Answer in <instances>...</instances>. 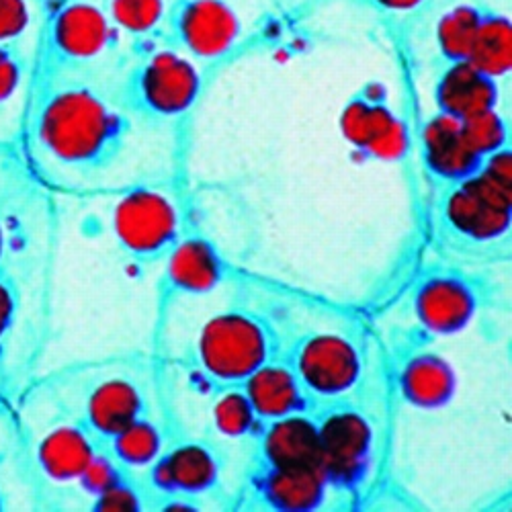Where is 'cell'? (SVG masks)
Masks as SVG:
<instances>
[{
	"instance_id": "ffe728a7",
	"label": "cell",
	"mask_w": 512,
	"mask_h": 512,
	"mask_svg": "<svg viewBox=\"0 0 512 512\" xmlns=\"http://www.w3.org/2000/svg\"><path fill=\"white\" fill-rule=\"evenodd\" d=\"M240 388L263 424L312 410L306 392L283 355L256 369L240 383Z\"/></svg>"
},
{
	"instance_id": "484cf974",
	"label": "cell",
	"mask_w": 512,
	"mask_h": 512,
	"mask_svg": "<svg viewBox=\"0 0 512 512\" xmlns=\"http://www.w3.org/2000/svg\"><path fill=\"white\" fill-rule=\"evenodd\" d=\"M107 15L113 27L138 44H148L162 35L168 5L166 0H109Z\"/></svg>"
},
{
	"instance_id": "4316f807",
	"label": "cell",
	"mask_w": 512,
	"mask_h": 512,
	"mask_svg": "<svg viewBox=\"0 0 512 512\" xmlns=\"http://www.w3.org/2000/svg\"><path fill=\"white\" fill-rule=\"evenodd\" d=\"M465 142L480 158L496 154L502 148L512 146L510 121L498 109L459 121Z\"/></svg>"
},
{
	"instance_id": "ba28073f",
	"label": "cell",
	"mask_w": 512,
	"mask_h": 512,
	"mask_svg": "<svg viewBox=\"0 0 512 512\" xmlns=\"http://www.w3.org/2000/svg\"><path fill=\"white\" fill-rule=\"evenodd\" d=\"M119 250L140 267L162 265L185 234V218L175 197L152 187L121 195L111 213Z\"/></svg>"
},
{
	"instance_id": "52a82bcc",
	"label": "cell",
	"mask_w": 512,
	"mask_h": 512,
	"mask_svg": "<svg viewBox=\"0 0 512 512\" xmlns=\"http://www.w3.org/2000/svg\"><path fill=\"white\" fill-rule=\"evenodd\" d=\"M281 355L312 408L353 398L365 377V351L347 332L310 330L289 340Z\"/></svg>"
},
{
	"instance_id": "603a6c76",
	"label": "cell",
	"mask_w": 512,
	"mask_h": 512,
	"mask_svg": "<svg viewBox=\"0 0 512 512\" xmlns=\"http://www.w3.org/2000/svg\"><path fill=\"white\" fill-rule=\"evenodd\" d=\"M103 445L123 467L136 472V469H146L154 463L166 445V435L162 426L148 414L127 424Z\"/></svg>"
},
{
	"instance_id": "f1b7e54d",
	"label": "cell",
	"mask_w": 512,
	"mask_h": 512,
	"mask_svg": "<svg viewBox=\"0 0 512 512\" xmlns=\"http://www.w3.org/2000/svg\"><path fill=\"white\" fill-rule=\"evenodd\" d=\"M127 472H132V469L123 467L103 445L97 451V455L93 457V461L89 463V467L84 469L82 476L78 478V482H80L84 492L91 494L95 498L97 494L105 492L115 482H119Z\"/></svg>"
},
{
	"instance_id": "9a60e30c",
	"label": "cell",
	"mask_w": 512,
	"mask_h": 512,
	"mask_svg": "<svg viewBox=\"0 0 512 512\" xmlns=\"http://www.w3.org/2000/svg\"><path fill=\"white\" fill-rule=\"evenodd\" d=\"M420 160L431 187L469 179L484 162L465 142L459 121L437 111L420 127Z\"/></svg>"
},
{
	"instance_id": "1f68e13d",
	"label": "cell",
	"mask_w": 512,
	"mask_h": 512,
	"mask_svg": "<svg viewBox=\"0 0 512 512\" xmlns=\"http://www.w3.org/2000/svg\"><path fill=\"white\" fill-rule=\"evenodd\" d=\"M31 23L27 0H0V44L19 41Z\"/></svg>"
},
{
	"instance_id": "7402d4cb",
	"label": "cell",
	"mask_w": 512,
	"mask_h": 512,
	"mask_svg": "<svg viewBox=\"0 0 512 512\" xmlns=\"http://www.w3.org/2000/svg\"><path fill=\"white\" fill-rule=\"evenodd\" d=\"M467 62L500 80L512 66V23L510 17L500 13L488 3H480L478 25L474 31L472 48Z\"/></svg>"
},
{
	"instance_id": "4dcf8cb0",
	"label": "cell",
	"mask_w": 512,
	"mask_h": 512,
	"mask_svg": "<svg viewBox=\"0 0 512 512\" xmlns=\"http://www.w3.org/2000/svg\"><path fill=\"white\" fill-rule=\"evenodd\" d=\"M19 308H21L19 285L7 269H0V349L9 343L19 318Z\"/></svg>"
},
{
	"instance_id": "e0dca14e",
	"label": "cell",
	"mask_w": 512,
	"mask_h": 512,
	"mask_svg": "<svg viewBox=\"0 0 512 512\" xmlns=\"http://www.w3.org/2000/svg\"><path fill=\"white\" fill-rule=\"evenodd\" d=\"M435 111L455 121L498 109V80L476 68L472 62H441L433 82Z\"/></svg>"
},
{
	"instance_id": "44dd1931",
	"label": "cell",
	"mask_w": 512,
	"mask_h": 512,
	"mask_svg": "<svg viewBox=\"0 0 512 512\" xmlns=\"http://www.w3.org/2000/svg\"><path fill=\"white\" fill-rule=\"evenodd\" d=\"M103 443L80 420L54 426L37 443V463L50 480L72 482L82 476Z\"/></svg>"
},
{
	"instance_id": "5bb4252c",
	"label": "cell",
	"mask_w": 512,
	"mask_h": 512,
	"mask_svg": "<svg viewBox=\"0 0 512 512\" xmlns=\"http://www.w3.org/2000/svg\"><path fill=\"white\" fill-rule=\"evenodd\" d=\"M340 132L367 158H396L404 148L402 121L388 89L377 80L363 82L340 111Z\"/></svg>"
},
{
	"instance_id": "3957f363",
	"label": "cell",
	"mask_w": 512,
	"mask_h": 512,
	"mask_svg": "<svg viewBox=\"0 0 512 512\" xmlns=\"http://www.w3.org/2000/svg\"><path fill=\"white\" fill-rule=\"evenodd\" d=\"M281 351V336L267 316L246 306H230L201 326L193 365L205 386L218 392L240 386Z\"/></svg>"
},
{
	"instance_id": "7c38bea8",
	"label": "cell",
	"mask_w": 512,
	"mask_h": 512,
	"mask_svg": "<svg viewBox=\"0 0 512 512\" xmlns=\"http://www.w3.org/2000/svg\"><path fill=\"white\" fill-rule=\"evenodd\" d=\"M226 457L207 439L166 441L162 453L146 467L144 484L154 496H189L201 500L222 488ZM150 508V506H148Z\"/></svg>"
},
{
	"instance_id": "2e32d148",
	"label": "cell",
	"mask_w": 512,
	"mask_h": 512,
	"mask_svg": "<svg viewBox=\"0 0 512 512\" xmlns=\"http://www.w3.org/2000/svg\"><path fill=\"white\" fill-rule=\"evenodd\" d=\"M148 414V396L140 383L127 375H111L84 394L78 420L105 443L127 424Z\"/></svg>"
},
{
	"instance_id": "7a4b0ae2",
	"label": "cell",
	"mask_w": 512,
	"mask_h": 512,
	"mask_svg": "<svg viewBox=\"0 0 512 512\" xmlns=\"http://www.w3.org/2000/svg\"><path fill=\"white\" fill-rule=\"evenodd\" d=\"M431 248L441 261L494 269L510 261L512 183L480 168L469 179L433 187Z\"/></svg>"
},
{
	"instance_id": "9c48e42d",
	"label": "cell",
	"mask_w": 512,
	"mask_h": 512,
	"mask_svg": "<svg viewBox=\"0 0 512 512\" xmlns=\"http://www.w3.org/2000/svg\"><path fill=\"white\" fill-rule=\"evenodd\" d=\"M117 39L107 11L91 0H72L54 11L44 35V82L70 76L101 60Z\"/></svg>"
},
{
	"instance_id": "ac0fdd59",
	"label": "cell",
	"mask_w": 512,
	"mask_h": 512,
	"mask_svg": "<svg viewBox=\"0 0 512 512\" xmlns=\"http://www.w3.org/2000/svg\"><path fill=\"white\" fill-rule=\"evenodd\" d=\"M250 443V463L267 467H320L318 433L310 412L263 424Z\"/></svg>"
},
{
	"instance_id": "8992f818",
	"label": "cell",
	"mask_w": 512,
	"mask_h": 512,
	"mask_svg": "<svg viewBox=\"0 0 512 512\" xmlns=\"http://www.w3.org/2000/svg\"><path fill=\"white\" fill-rule=\"evenodd\" d=\"M201 89L203 76L197 62L164 44L146 48L127 68L119 105L142 121L168 123L185 117L197 105Z\"/></svg>"
},
{
	"instance_id": "836d02e7",
	"label": "cell",
	"mask_w": 512,
	"mask_h": 512,
	"mask_svg": "<svg viewBox=\"0 0 512 512\" xmlns=\"http://www.w3.org/2000/svg\"><path fill=\"white\" fill-rule=\"evenodd\" d=\"M7 248H9V236H7V228H5V222L0 220V269H5V261H7Z\"/></svg>"
},
{
	"instance_id": "277c9868",
	"label": "cell",
	"mask_w": 512,
	"mask_h": 512,
	"mask_svg": "<svg viewBox=\"0 0 512 512\" xmlns=\"http://www.w3.org/2000/svg\"><path fill=\"white\" fill-rule=\"evenodd\" d=\"M320 449V469L340 502L357 506L373 474L377 431L369 412L353 398L310 410Z\"/></svg>"
},
{
	"instance_id": "5b68a950",
	"label": "cell",
	"mask_w": 512,
	"mask_h": 512,
	"mask_svg": "<svg viewBox=\"0 0 512 512\" xmlns=\"http://www.w3.org/2000/svg\"><path fill=\"white\" fill-rule=\"evenodd\" d=\"M496 297V285L486 269L449 261L426 265L410 287V310L426 336L463 332Z\"/></svg>"
},
{
	"instance_id": "4fadbf2b",
	"label": "cell",
	"mask_w": 512,
	"mask_h": 512,
	"mask_svg": "<svg viewBox=\"0 0 512 512\" xmlns=\"http://www.w3.org/2000/svg\"><path fill=\"white\" fill-rule=\"evenodd\" d=\"M332 498L320 467H267L250 463L238 506L271 512H314Z\"/></svg>"
},
{
	"instance_id": "d4e9b609",
	"label": "cell",
	"mask_w": 512,
	"mask_h": 512,
	"mask_svg": "<svg viewBox=\"0 0 512 512\" xmlns=\"http://www.w3.org/2000/svg\"><path fill=\"white\" fill-rule=\"evenodd\" d=\"M211 422L222 437L232 441H252L263 426L240 386L213 392Z\"/></svg>"
},
{
	"instance_id": "cb8c5ba5",
	"label": "cell",
	"mask_w": 512,
	"mask_h": 512,
	"mask_svg": "<svg viewBox=\"0 0 512 512\" xmlns=\"http://www.w3.org/2000/svg\"><path fill=\"white\" fill-rule=\"evenodd\" d=\"M480 3H459L435 23V48L441 62L467 60L478 25Z\"/></svg>"
},
{
	"instance_id": "d6986e66",
	"label": "cell",
	"mask_w": 512,
	"mask_h": 512,
	"mask_svg": "<svg viewBox=\"0 0 512 512\" xmlns=\"http://www.w3.org/2000/svg\"><path fill=\"white\" fill-rule=\"evenodd\" d=\"M396 390L410 408L437 412L453 402L457 394V375L439 353L414 349L406 353L398 365Z\"/></svg>"
},
{
	"instance_id": "8fae6325",
	"label": "cell",
	"mask_w": 512,
	"mask_h": 512,
	"mask_svg": "<svg viewBox=\"0 0 512 512\" xmlns=\"http://www.w3.org/2000/svg\"><path fill=\"white\" fill-rule=\"evenodd\" d=\"M238 279L218 242L197 228H187L175 250L162 263L158 304L168 308L187 297H199Z\"/></svg>"
},
{
	"instance_id": "83f0119b",
	"label": "cell",
	"mask_w": 512,
	"mask_h": 512,
	"mask_svg": "<svg viewBox=\"0 0 512 512\" xmlns=\"http://www.w3.org/2000/svg\"><path fill=\"white\" fill-rule=\"evenodd\" d=\"M150 506V496L144 480H138L134 472H127L105 492L93 500V510L99 512H138Z\"/></svg>"
},
{
	"instance_id": "30bf717a",
	"label": "cell",
	"mask_w": 512,
	"mask_h": 512,
	"mask_svg": "<svg viewBox=\"0 0 512 512\" xmlns=\"http://www.w3.org/2000/svg\"><path fill=\"white\" fill-rule=\"evenodd\" d=\"M240 35V15L228 0H173L160 37L193 62H216L232 52Z\"/></svg>"
},
{
	"instance_id": "f546056e",
	"label": "cell",
	"mask_w": 512,
	"mask_h": 512,
	"mask_svg": "<svg viewBox=\"0 0 512 512\" xmlns=\"http://www.w3.org/2000/svg\"><path fill=\"white\" fill-rule=\"evenodd\" d=\"M25 70V54L17 41H13V44H0V105L15 97L23 82Z\"/></svg>"
},
{
	"instance_id": "d6a6232c",
	"label": "cell",
	"mask_w": 512,
	"mask_h": 512,
	"mask_svg": "<svg viewBox=\"0 0 512 512\" xmlns=\"http://www.w3.org/2000/svg\"><path fill=\"white\" fill-rule=\"evenodd\" d=\"M355 3L377 17H408L418 11L426 0H355Z\"/></svg>"
},
{
	"instance_id": "6da1fadb",
	"label": "cell",
	"mask_w": 512,
	"mask_h": 512,
	"mask_svg": "<svg viewBox=\"0 0 512 512\" xmlns=\"http://www.w3.org/2000/svg\"><path fill=\"white\" fill-rule=\"evenodd\" d=\"M29 132L37 146L78 175L109 170L132 134L127 111L91 82L62 76L41 87Z\"/></svg>"
},
{
	"instance_id": "e575fe53",
	"label": "cell",
	"mask_w": 512,
	"mask_h": 512,
	"mask_svg": "<svg viewBox=\"0 0 512 512\" xmlns=\"http://www.w3.org/2000/svg\"><path fill=\"white\" fill-rule=\"evenodd\" d=\"M0 510H7V494L3 488H0Z\"/></svg>"
}]
</instances>
